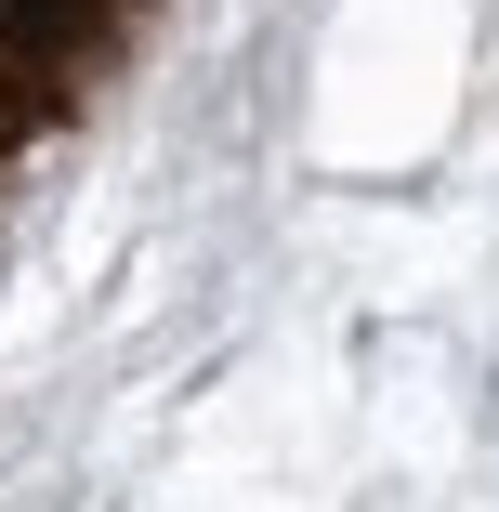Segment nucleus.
<instances>
[{
    "mask_svg": "<svg viewBox=\"0 0 499 512\" xmlns=\"http://www.w3.org/2000/svg\"><path fill=\"white\" fill-rule=\"evenodd\" d=\"M106 27H119V0H14V14H0V106L53 119L66 92L106 66Z\"/></svg>",
    "mask_w": 499,
    "mask_h": 512,
    "instance_id": "obj_1",
    "label": "nucleus"
}]
</instances>
